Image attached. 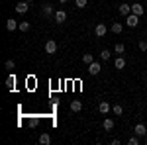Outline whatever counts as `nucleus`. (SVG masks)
Masks as SVG:
<instances>
[{
    "label": "nucleus",
    "mask_w": 147,
    "mask_h": 145,
    "mask_svg": "<svg viewBox=\"0 0 147 145\" xmlns=\"http://www.w3.org/2000/svg\"><path fill=\"white\" fill-rule=\"evenodd\" d=\"M125 24H127L129 28H136V26H139V16H136V14L125 16Z\"/></svg>",
    "instance_id": "obj_1"
},
{
    "label": "nucleus",
    "mask_w": 147,
    "mask_h": 145,
    "mask_svg": "<svg viewBox=\"0 0 147 145\" xmlns=\"http://www.w3.org/2000/svg\"><path fill=\"white\" fill-rule=\"evenodd\" d=\"M28 10H30V2L22 0V2H18V4H16V12H18V14H26Z\"/></svg>",
    "instance_id": "obj_2"
},
{
    "label": "nucleus",
    "mask_w": 147,
    "mask_h": 145,
    "mask_svg": "<svg viewBox=\"0 0 147 145\" xmlns=\"http://www.w3.org/2000/svg\"><path fill=\"white\" fill-rule=\"evenodd\" d=\"M41 14H43L45 18H51V16H55L53 4H43V8H41Z\"/></svg>",
    "instance_id": "obj_3"
},
{
    "label": "nucleus",
    "mask_w": 147,
    "mask_h": 145,
    "mask_svg": "<svg viewBox=\"0 0 147 145\" xmlns=\"http://www.w3.org/2000/svg\"><path fill=\"white\" fill-rule=\"evenodd\" d=\"M45 53H49V55L57 53V41H53V39L47 41V43H45Z\"/></svg>",
    "instance_id": "obj_4"
},
{
    "label": "nucleus",
    "mask_w": 147,
    "mask_h": 145,
    "mask_svg": "<svg viewBox=\"0 0 147 145\" xmlns=\"http://www.w3.org/2000/svg\"><path fill=\"white\" fill-rule=\"evenodd\" d=\"M53 18H55V22H57V24H63L65 20H67V12H65V10H57Z\"/></svg>",
    "instance_id": "obj_5"
},
{
    "label": "nucleus",
    "mask_w": 147,
    "mask_h": 145,
    "mask_svg": "<svg viewBox=\"0 0 147 145\" xmlns=\"http://www.w3.org/2000/svg\"><path fill=\"white\" fill-rule=\"evenodd\" d=\"M118 12H120L122 16H129V14H131V4H120V6H118Z\"/></svg>",
    "instance_id": "obj_6"
},
{
    "label": "nucleus",
    "mask_w": 147,
    "mask_h": 145,
    "mask_svg": "<svg viewBox=\"0 0 147 145\" xmlns=\"http://www.w3.org/2000/svg\"><path fill=\"white\" fill-rule=\"evenodd\" d=\"M143 12H145V8H143V6H141V4H131V14H136V16H139V18H141V16H143Z\"/></svg>",
    "instance_id": "obj_7"
},
{
    "label": "nucleus",
    "mask_w": 147,
    "mask_h": 145,
    "mask_svg": "<svg viewBox=\"0 0 147 145\" xmlns=\"http://www.w3.org/2000/svg\"><path fill=\"white\" fill-rule=\"evenodd\" d=\"M98 110H100V114H108V112L112 110V106H110L108 100H102L100 104H98Z\"/></svg>",
    "instance_id": "obj_8"
},
{
    "label": "nucleus",
    "mask_w": 147,
    "mask_h": 145,
    "mask_svg": "<svg viewBox=\"0 0 147 145\" xmlns=\"http://www.w3.org/2000/svg\"><path fill=\"white\" fill-rule=\"evenodd\" d=\"M100 71H102V65H100V63H96V61L88 65V73H90V75H98Z\"/></svg>",
    "instance_id": "obj_9"
},
{
    "label": "nucleus",
    "mask_w": 147,
    "mask_h": 145,
    "mask_svg": "<svg viewBox=\"0 0 147 145\" xmlns=\"http://www.w3.org/2000/svg\"><path fill=\"white\" fill-rule=\"evenodd\" d=\"M94 34H96V37H104V35H106V26H104V24H96Z\"/></svg>",
    "instance_id": "obj_10"
},
{
    "label": "nucleus",
    "mask_w": 147,
    "mask_h": 145,
    "mask_svg": "<svg viewBox=\"0 0 147 145\" xmlns=\"http://www.w3.org/2000/svg\"><path fill=\"white\" fill-rule=\"evenodd\" d=\"M136 135H139V137H145V134H147V127L143 125V123H136Z\"/></svg>",
    "instance_id": "obj_11"
},
{
    "label": "nucleus",
    "mask_w": 147,
    "mask_h": 145,
    "mask_svg": "<svg viewBox=\"0 0 147 145\" xmlns=\"http://www.w3.org/2000/svg\"><path fill=\"white\" fill-rule=\"evenodd\" d=\"M102 127H104L106 132H112V129H114V120H112V118H104V122H102Z\"/></svg>",
    "instance_id": "obj_12"
},
{
    "label": "nucleus",
    "mask_w": 147,
    "mask_h": 145,
    "mask_svg": "<svg viewBox=\"0 0 147 145\" xmlns=\"http://www.w3.org/2000/svg\"><path fill=\"white\" fill-rule=\"evenodd\" d=\"M18 26H20V24L16 22V20H6V30H8V32H14V30H18Z\"/></svg>",
    "instance_id": "obj_13"
},
{
    "label": "nucleus",
    "mask_w": 147,
    "mask_h": 145,
    "mask_svg": "<svg viewBox=\"0 0 147 145\" xmlns=\"http://www.w3.org/2000/svg\"><path fill=\"white\" fill-rule=\"evenodd\" d=\"M114 67L116 69H120V71H122V69H125V59L122 55L118 57V59H116V61H114Z\"/></svg>",
    "instance_id": "obj_14"
},
{
    "label": "nucleus",
    "mask_w": 147,
    "mask_h": 145,
    "mask_svg": "<svg viewBox=\"0 0 147 145\" xmlns=\"http://www.w3.org/2000/svg\"><path fill=\"white\" fill-rule=\"evenodd\" d=\"M71 110H73V112H80V110H82V102H80V100H73V102H71Z\"/></svg>",
    "instance_id": "obj_15"
},
{
    "label": "nucleus",
    "mask_w": 147,
    "mask_h": 145,
    "mask_svg": "<svg viewBox=\"0 0 147 145\" xmlns=\"http://www.w3.org/2000/svg\"><path fill=\"white\" fill-rule=\"evenodd\" d=\"M39 143H41V145H49V143H51V137H49V134H45V132H43V134L39 135Z\"/></svg>",
    "instance_id": "obj_16"
},
{
    "label": "nucleus",
    "mask_w": 147,
    "mask_h": 145,
    "mask_svg": "<svg viewBox=\"0 0 147 145\" xmlns=\"http://www.w3.org/2000/svg\"><path fill=\"white\" fill-rule=\"evenodd\" d=\"M6 86H8V90H14V86H16V77L14 75H10L6 78Z\"/></svg>",
    "instance_id": "obj_17"
},
{
    "label": "nucleus",
    "mask_w": 147,
    "mask_h": 145,
    "mask_svg": "<svg viewBox=\"0 0 147 145\" xmlns=\"http://www.w3.org/2000/svg\"><path fill=\"white\" fill-rule=\"evenodd\" d=\"M110 30H112L114 34H122V30H124V26H122V24H120V22H114V24H112V28H110Z\"/></svg>",
    "instance_id": "obj_18"
},
{
    "label": "nucleus",
    "mask_w": 147,
    "mask_h": 145,
    "mask_svg": "<svg viewBox=\"0 0 147 145\" xmlns=\"http://www.w3.org/2000/svg\"><path fill=\"white\" fill-rule=\"evenodd\" d=\"M82 63H86V65L94 63V55H92V53H84V55H82Z\"/></svg>",
    "instance_id": "obj_19"
},
{
    "label": "nucleus",
    "mask_w": 147,
    "mask_h": 145,
    "mask_svg": "<svg viewBox=\"0 0 147 145\" xmlns=\"http://www.w3.org/2000/svg\"><path fill=\"white\" fill-rule=\"evenodd\" d=\"M112 112L116 114V116H122V112H124L122 104H114V106H112Z\"/></svg>",
    "instance_id": "obj_20"
},
{
    "label": "nucleus",
    "mask_w": 147,
    "mask_h": 145,
    "mask_svg": "<svg viewBox=\"0 0 147 145\" xmlns=\"http://www.w3.org/2000/svg\"><path fill=\"white\" fill-rule=\"evenodd\" d=\"M114 51H116L118 55H124V51H125L124 43H116V47H114Z\"/></svg>",
    "instance_id": "obj_21"
},
{
    "label": "nucleus",
    "mask_w": 147,
    "mask_h": 145,
    "mask_svg": "<svg viewBox=\"0 0 147 145\" xmlns=\"http://www.w3.org/2000/svg\"><path fill=\"white\" fill-rule=\"evenodd\" d=\"M30 28H32L30 22H20V26H18V30H20V32H28Z\"/></svg>",
    "instance_id": "obj_22"
},
{
    "label": "nucleus",
    "mask_w": 147,
    "mask_h": 145,
    "mask_svg": "<svg viewBox=\"0 0 147 145\" xmlns=\"http://www.w3.org/2000/svg\"><path fill=\"white\" fill-rule=\"evenodd\" d=\"M28 125H30V127H37V125H39V120H37V118H30V120H28Z\"/></svg>",
    "instance_id": "obj_23"
},
{
    "label": "nucleus",
    "mask_w": 147,
    "mask_h": 145,
    "mask_svg": "<svg viewBox=\"0 0 147 145\" xmlns=\"http://www.w3.org/2000/svg\"><path fill=\"white\" fill-rule=\"evenodd\" d=\"M86 4H88V0H75V6L77 8H86Z\"/></svg>",
    "instance_id": "obj_24"
},
{
    "label": "nucleus",
    "mask_w": 147,
    "mask_h": 145,
    "mask_svg": "<svg viewBox=\"0 0 147 145\" xmlns=\"http://www.w3.org/2000/svg\"><path fill=\"white\" fill-rule=\"evenodd\" d=\"M4 67L8 69V71H14V69H16V65H14V61H12V59H8V61L4 63Z\"/></svg>",
    "instance_id": "obj_25"
},
{
    "label": "nucleus",
    "mask_w": 147,
    "mask_h": 145,
    "mask_svg": "<svg viewBox=\"0 0 147 145\" xmlns=\"http://www.w3.org/2000/svg\"><path fill=\"white\" fill-rule=\"evenodd\" d=\"M100 59H102V61H108V59H110V51H108V49H104V51L100 53Z\"/></svg>",
    "instance_id": "obj_26"
},
{
    "label": "nucleus",
    "mask_w": 147,
    "mask_h": 145,
    "mask_svg": "<svg viewBox=\"0 0 147 145\" xmlns=\"http://www.w3.org/2000/svg\"><path fill=\"white\" fill-rule=\"evenodd\" d=\"M129 145H137L139 143V135H136V137H129V141H127Z\"/></svg>",
    "instance_id": "obj_27"
},
{
    "label": "nucleus",
    "mask_w": 147,
    "mask_h": 145,
    "mask_svg": "<svg viewBox=\"0 0 147 145\" xmlns=\"http://www.w3.org/2000/svg\"><path fill=\"white\" fill-rule=\"evenodd\" d=\"M139 49L141 51H147V41H139Z\"/></svg>",
    "instance_id": "obj_28"
},
{
    "label": "nucleus",
    "mask_w": 147,
    "mask_h": 145,
    "mask_svg": "<svg viewBox=\"0 0 147 145\" xmlns=\"http://www.w3.org/2000/svg\"><path fill=\"white\" fill-rule=\"evenodd\" d=\"M69 0H59V4H67Z\"/></svg>",
    "instance_id": "obj_29"
},
{
    "label": "nucleus",
    "mask_w": 147,
    "mask_h": 145,
    "mask_svg": "<svg viewBox=\"0 0 147 145\" xmlns=\"http://www.w3.org/2000/svg\"><path fill=\"white\" fill-rule=\"evenodd\" d=\"M26 2H30V4H32V2H34V0H26Z\"/></svg>",
    "instance_id": "obj_30"
},
{
    "label": "nucleus",
    "mask_w": 147,
    "mask_h": 145,
    "mask_svg": "<svg viewBox=\"0 0 147 145\" xmlns=\"http://www.w3.org/2000/svg\"><path fill=\"white\" fill-rule=\"evenodd\" d=\"M145 53H147V51H145Z\"/></svg>",
    "instance_id": "obj_31"
},
{
    "label": "nucleus",
    "mask_w": 147,
    "mask_h": 145,
    "mask_svg": "<svg viewBox=\"0 0 147 145\" xmlns=\"http://www.w3.org/2000/svg\"><path fill=\"white\" fill-rule=\"evenodd\" d=\"M145 78H147V77H145Z\"/></svg>",
    "instance_id": "obj_32"
}]
</instances>
